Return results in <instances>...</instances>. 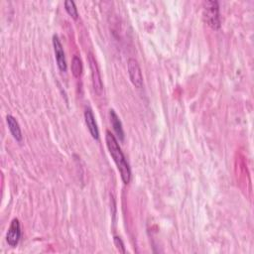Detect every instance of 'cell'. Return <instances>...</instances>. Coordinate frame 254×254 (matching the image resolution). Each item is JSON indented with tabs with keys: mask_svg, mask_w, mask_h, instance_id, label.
<instances>
[{
	"mask_svg": "<svg viewBox=\"0 0 254 254\" xmlns=\"http://www.w3.org/2000/svg\"><path fill=\"white\" fill-rule=\"evenodd\" d=\"M106 146L108 148V151L113 159V161L115 162L118 171L120 173L121 179L123 181L124 184H129L130 180H131V170L130 167L127 163L125 156L118 144L117 139L115 138V136L109 131H106Z\"/></svg>",
	"mask_w": 254,
	"mask_h": 254,
	"instance_id": "obj_1",
	"label": "cell"
},
{
	"mask_svg": "<svg viewBox=\"0 0 254 254\" xmlns=\"http://www.w3.org/2000/svg\"><path fill=\"white\" fill-rule=\"evenodd\" d=\"M204 18L208 25L213 30L220 28V15L217 1L207 0L204 3Z\"/></svg>",
	"mask_w": 254,
	"mask_h": 254,
	"instance_id": "obj_2",
	"label": "cell"
},
{
	"mask_svg": "<svg viewBox=\"0 0 254 254\" xmlns=\"http://www.w3.org/2000/svg\"><path fill=\"white\" fill-rule=\"evenodd\" d=\"M127 70L133 85L137 88H141L143 86V76L139 64L135 59L131 58L127 62Z\"/></svg>",
	"mask_w": 254,
	"mask_h": 254,
	"instance_id": "obj_3",
	"label": "cell"
},
{
	"mask_svg": "<svg viewBox=\"0 0 254 254\" xmlns=\"http://www.w3.org/2000/svg\"><path fill=\"white\" fill-rule=\"evenodd\" d=\"M88 62L91 70V77H92V84H93L94 90L98 94H102L103 91L102 77L99 71V67L97 65V62H95V59L91 53H88Z\"/></svg>",
	"mask_w": 254,
	"mask_h": 254,
	"instance_id": "obj_4",
	"label": "cell"
},
{
	"mask_svg": "<svg viewBox=\"0 0 254 254\" xmlns=\"http://www.w3.org/2000/svg\"><path fill=\"white\" fill-rule=\"evenodd\" d=\"M53 46H54L56 61H57L59 69L62 72H66L67 71V62H66L65 52H64L63 45H62L58 35H56V34L53 36Z\"/></svg>",
	"mask_w": 254,
	"mask_h": 254,
	"instance_id": "obj_5",
	"label": "cell"
},
{
	"mask_svg": "<svg viewBox=\"0 0 254 254\" xmlns=\"http://www.w3.org/2000/svg\"><path fill=\"white\" fill-rule=\"evenodd\" d=\"M21 237V228H20V221L18 218H14L11 221V225L9 227V230L6 234V241L11 247H15Z\"/></svg>",
	"mask_w": 254,
	"mask_h": 254,
	"instance_id": "obj_6",
	"label": "cell"
},
{
	"mask_svg": "<svg viewBox=\"0 0 254 254\" xmlns=\"http://www.w3.org/2000/svg\"><path fill=\"white\" fill-rule=\"evenodd\" d=\"M85 124L87 126V128H88L89 133L92 136V138L95 139V140H99L100 139L99 127H98L97 121H95V117L93 115V112H92L91 108H89V107L85 108Z\"/></svg>",
	"mask_w": 254,
	"mask_h": 254,
	"instance_id": "obj_7",
	"label": "cell"
},
{
	"mask_svg": "<svg viewBox=\"0 0 254 254\" xmlns=\"http://www.w3.org/2000/svg\"><path fill=\"white\" fill-rule=\"evenodd\" d=\"M6 121H7L8 127H9V130H10L12 136L14 137V139H16V141H18V142H21L23 135H22L20 125H19L18 121L16 120V118L14 116L8 114L6 116Z\"/></svg>",
	"mask_w": 254,
	"mask_h": 254,
	"instance_id": "obj_8",
	"label": "cell"
},
{
	"mask_svg": "<svg viewBox=\"0 0 254 254\" xmlns=\"http://www.w3.org/2000/svg\"><path fill=\"white\" fill-rule=\"evenodd\" d=\"M109 116H110V121L112 124L113 129L118 137V139L120 141L124 140V131H123V127H122V123L118 117V115L116 114V112L113 109L109 110Z\"/></svg>",
	"mask_w": 254,
	"mask_h": 254,
	"instance_id": "obj_9",
	"label": "cell"
},
{
	"mask_svg": "<svg viewBox=\"0 0 254 254\" xmlns=\"http://www.w3.org/2000/svg\"><path fill=\"white\" fill-rule=\"evenodd\" d=\"M72 72L73 75L76 78H80L82 76L83 73V64H82V60L78 57L75 56L73 58V62H72Z\"/></svg>",
	"mask_w": 254,
	"mask_h": 254,
	"instance_id": "obj_10",
	"label": "cell"
},
{
	"mask_svg": "<svg viewBox=\"0 0 254 254\" xmlns=\"http://www.w3.org/2000/svg\"><path fill=\"white\" fill-rule=\"evenodd\" d=\"M65 8H66L68 14L71 17H73L74 19H78L79 12H78L77 6H76V4H75V2L73 1V0H66V1H65Z\"/></svg>",
	"mask_w": 254,
	"mask_h": 254,
	"instance_id": "obj_11",
	"label": "cell"
},
{
	"mask_svg": "<svg viewBox=\"0 0 254 254\" xmlns=\"http://www.w3.org/2000/svg\"><path fill=\"white\" fill-rule=\"evenodd\" d=\"M113 241H114V245L116 246L117 250L120 253H125V247H124V243L122 241V239L118 236H114L113 237Z\"/></svg>",
	"mask_w": 254,
	"mask_h": 254,
	"instance_id": "obj_12",
	"label": "cell"
}]
</instances>
